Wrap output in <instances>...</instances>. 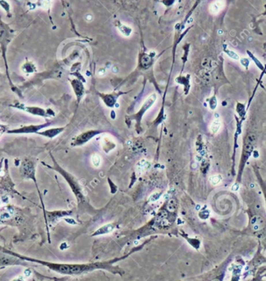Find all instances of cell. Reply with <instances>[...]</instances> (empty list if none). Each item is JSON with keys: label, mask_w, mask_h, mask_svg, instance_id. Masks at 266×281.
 <instances>
[{"label": "cell", "mask_w": 266, "mask_h": 281, "mask_svg": "<svg viewBox=\"0 0 266 281\" xmlns=\"http://www.w3.org/2000/svg\"><path fill=\"white\" fill-rule=\"evenodd\" d=\"M225 7V2L223 0H216L210 5L209 11L212 14H218L220 12L222 11V9Z\"/></svg>", "instance_id": "cell-1"}, {"label": "cell", "mask_w": 266, "mask_h": 281, "mask_svg": "<svg viewBox=\"0 0 266 281\" xmlns=\"http://www.w3.org/2000/svg\"><path fill=\"white\" fill-rule=\"evenodd\" d=\"M254 141H255V137L253 134L251 135H249L246 140V142H245V151L246 152H250L251 151V150L253 148V145L254 143Z\"/></svg>", "instance_id": "cell-2"}, {"label": "cell", "mask_w": 266, "mask_h": 281, "mask_svg": "<svg viewBox=\"0 0 266 281\" xmlns=\"http://www.w3.org/2000/svg\"><path fill=\"white\" fill-rule=\"evenodd\" d=\"M113 230V226L111 224H108V225H105L104 227H102L101 229L100 230L96 233V234H107L109 233L110 231H112Z\"/></svg>", "instance_id": "cell-3"}, {"label": "cell", "mask_w": 266, "mask_h": 281, "mask_svg": "<svg viewBox=\"0 0 266 281\" xmlns=\"http://www.w3.org/2000/svg\"><path fill=\"white\" fill-rule=\"evenodd\" d=\"M209 180H210V183H212V185L216 186V185H218V184H219L221 183L222 177L220 175H214V176H212L211 178H209Z\"/></svg>", "instance_id": "cell-4"}, {"label": "cell", "mask_w": 266, "mask_h": 281, "mask_svg": "<svg viewBox=\"0 0 266 281\" xmlns=\"http://www.w3.org/2000/svg\"><path fill=\"white\" fill-rule=\"evenodd\" d=\"M220 126H221V123H220L219 120H217V119L214 120L213 122V123H212V125H211V131H212V132L213 133H216V132L219 130Z\"/></svg>", "instance_id": "cell-5"}, {"label": "cell", "mask_w": 266, "mask_h": 281, "mask_svg": "<svg viewBox=\"0 0 266 281\" xmlns=\"http://www.w3.org/2000/svg\"><path fill=\"white\" fill-rule=\"evenodd\" d=\"M92 160H93V164L94 165V166L98 167L101 164V158L98 155H94L92 157Z\"/></svg>", "instance_id": "cell-6"}, {"label": "cell", "mask_w": 266, "mask_h": 281, "mask_svg": "<svg viewBox=\"0 0 266 281\" xmlns=\"http://www.w3.org/2000/svg\"><path fill=\"white\" fill-rule=\"evenodd\" d=\"M147 165H148V163L145 160L141 161L139 165H138V169L139 170V172H142V171L145 170V169L147 167Z\"/></svg>", "instance_id": "cell-7"}, {"label": "cell", "mask_w": 266, "mask_h": 281, "mask_svg": "<svg viewBox=\"0 0 266 281\" xmlns=\"http://www.w3.org/2000/svg\"><path fill=\"white\" fill-rule=\"evenodd\" d=\"M228 55L231 58H232L233 59H239V56L237 55V53H235L233 51H228L227 52Z\"/></svg>", "instance_id": "cell-8"}, {"label": "cell", "mask_w": 266, "mask_h": 281, "mask_svg": "<svg viewBox=\"0 0 266 281\" xmlns=\"http://www.w3.org/2000/svg\"><path fill=\"white\" fill-rule=\"evenodd\" d=\"M159 196H160V194H159V193H154L153 195L151 196L150 201H156V200L159 198Z\"/></svg>", "instance_id": "cell-9"}, {"label": "cell", "mask_w": 266, "mask_h": 281, "mask_svg": "<svg viewBox=\"0 0 266 281\" xmlns=\"http://www.w3.org/2000/svg\"><path fill=\"white\" fill-rule=\"evenodd\" d=\"M218 34L222 35V30H219V32H218Z\"/></svg>", "instance_id": "cell-10"}]
</instances>
